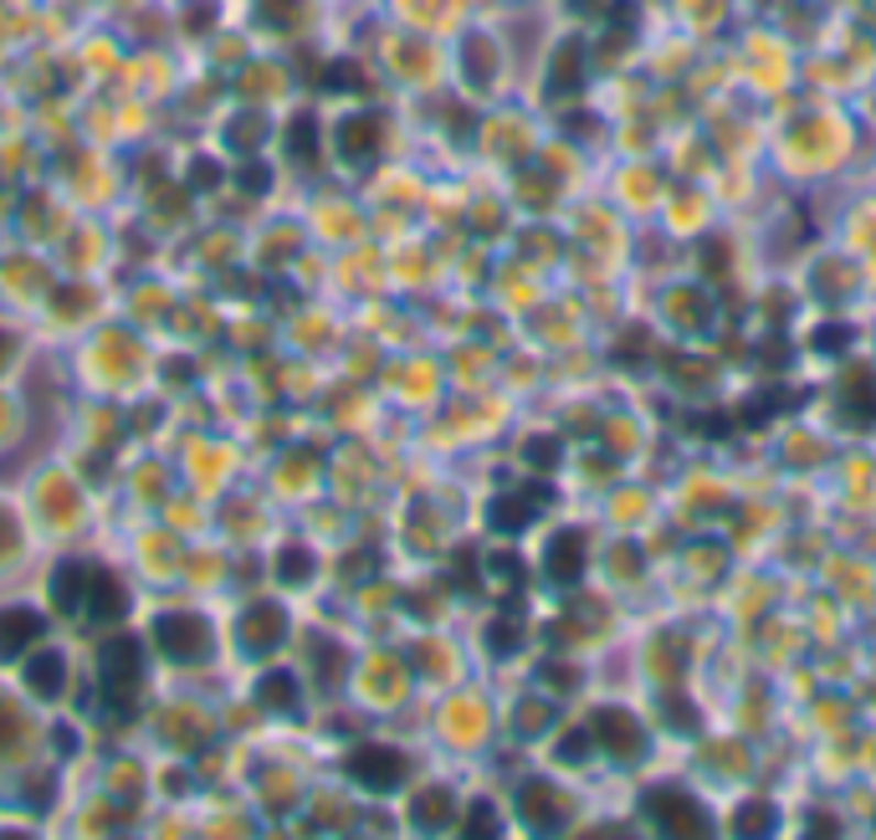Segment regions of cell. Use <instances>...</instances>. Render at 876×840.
<instances>
[{
    "label": "cell",
    "mask_w": 876,
    "mask_h": 840,
    "mask_svg": "<svg viewBox=\"0 0 876 840\" xmlns=\"http://www.w3.org/2000/svg\"><path fill=\"white\" fill-rule=\"evenodd\" d=\"M139 677H144V651H139L134 635H113L103 646V692L113 702L139 692Z\"/></svg>",
    "instance_id": "6da1fadb"
},
{
    "label": "cell",
    "mask_w": 876,
    "mask_h": 840,
    "mask_svg": "<svg viewBox=\"0 0 876 840\" xmlns=\"http://www.w3.org/2000/svg\"><path fill=\"white\" fill-rule=\"evenodd\" d=\"M154 641L175 662H200L210 651V625L200 615H160L154 620Z\"/></svg>",
    "instance_id": "7a4b0ae2"
},
{
    "label": "cell",
    "mask_w": 876,
    "mask_h": 840,
    "mask_svg": "<svg viewBox=\"0 0 876 840\" xmlns=\"http://www.w3.org/2000/svg\"><path fill=\"white\" fill-rule=\"evenodd\" d=\"M349 774H354L364 789H374V795H390V789L405 784V759L395 749H385V743H364V749H354V759H349Z\"/></svg>",
    "instance_id": "3957f363"
},
{
    "label": "cell",
    "mask_w": 876,
    "mask_h": 840,
    "mask_svg": "<svg viewBox=\"0 0 876 840\" xmlns=\"http://www.w3.org/2000/svg\"><path fill=\"white\" fill-rule=\"evenodd\" d=\"M646 810H651V820L667 830V836H708V820H702V810L682 789H656V795L646 799Z\"/></svg>",
    "instance_id": "277c9868"
},
{
    "label": "cell",
    "mask_w": 876,
    "mask_h": 840,
    "mask_svg": "<svg viewBox=\"0 0 876 840\" xmlns=\"http://www.w3.org/2000/svg\"><path fill=\"white\" fill-rule=\"evenodd\" d=\"M518 810H523V820H528L534 830L565 826V795H559L554 784H544V779H528V784H523Z\"/></svg>",
    "instance_id": "5b68a950"
},
{
    "label": "cell",
    "mask_w": 876,
    "mask_h": 840,
    "mask_svg": "<svg viewBox=\"0 0 876 840\" xmlns=\"http://www.w3.org/2000/svg\"><path fill=\"white\" fill-rule=\"evenodd\" d=\"M590 733H594V743H600L605 753H615V759H631V753H640V728L625 718V712H615V708L594 712Z\"/></svg>",
    "instance_id": "8992f818"
},
{
    "label": "cell",
    "mask_w": 876,
    "mask_h": 840,
    "mask_svg": "<svg viewBox=\"0 0 876 840\" xmlns=\"http://www.w3.org/2000/svg\"><path fill=\"white\" fill-rule=\"evenodd\" d=\"M287 635V615L277 604H252L241 615V651H272Z\"/></svg>",
    "instance_id": "52a82bcc"
},
{
    "label": "cell",
    "mask_w": 876,
    "mask_h": 840,
    "mask_svg": "<svg viewBox=\"0 0 876 840\" xmlns=\"http://www.w3.org/2000/svg\"><path fill=\"white\" fill-rule=\"evenodd\" d=\"M544 569H549L554 585H574V579L584 575V533L565 528L549 538V559H544Z\"/></svg>",
    "instance_id": "ba28073f"
},
{
    "label": "cell",
    "mask_w": 876,
    "mask_h": 840,
    "mask_svg": "<svg viewBox=\"0 0 876 840\" xmlns=\"http://www.w3.org/2000/svg\"><path fill=\"white\" fill-rule=\"evenodd\" d=\"M36 635H46L36 610H21V604H15V610H0V662H6V656H21Z\"/></svg>",
    "instance_id": "9c48e42d"
},
{
    "label": "cell",
    "mask_w": 876,
    "mask_h": 840,
    "mask_svg": "<svg viewBox=\"0 0 876 840\" xmlns=\"http://www.w3.org/2000/svg\"><path fill=\"white\" fill-rule=\"evenodd\" d=\"M339 149L349 160H374V149H380V119L370 113H354V119L339 123Z\"/></svg>",
    "instance_id": "30bf717a"
},
{
    "label": "cell",
    "mask_w": 876,
    "mask_h": 840,
    "mask_svg": "<svg viewBox=\"0 0 876 840\" xmlns=\"http://www.w3.org/2000/svg\"><path fill=\"white\" fill-rule=\"evenodd\" d=\"M580 83H584V52H580V42H565L559 46V57H554V73H549V92H580Z\"/></svg>",
    "instance_id": "8fae6325"
},
{
    "label": "cell",
    "mask_w": 876,
    "mask_h": 840,
    "mask_svg": "<svg viewBox=\"0 0 876 840\" xmlns=\"http://www.w3.org/2000/svg\"><path fill=\"white\" fill-rule=\"evenodd\" d=\"M451 815H457V805H451L446 789H426V795L410 805V820H416L420 830H446L451 826Z\"/></svg>",
    "instance_id": "7c38bea8"
},
{
    "label": "cell",
    "mask_w": 876,
    "mask_h": 840,
    "mask_svg": "<svg viewBox=\"0 0 876 840\" xmlns=\"http://www.w3.org/2000/svg\"><path fill=\"white\" fill-rule=\"evenodd\" d=\"M88 610L98 620H119L123 615V590H119V579L113 575H103V569H98V575H88Z\"/></svg>",
    "instance_id": "4fadbf2b"
},
{
    "label": "cell",
    "mask_w": 876,
    "mask_h": 840,
    "mask_svg": "<svg viewBox=\"0 0 876 840\" xmlns=\"http://www.w3.org/2000/svg\"><path fill=\"white\" fill-rule=\"evenodd\" d=\"M62 672H67V666H62L57 651H42V656H31V666H26V687L36 697H57L62 692Z\"/></svg>",
    "instance_id": "5bb4252c"
},
{
    "label": "cell",
    "mask_w": 876,
    "mask_h": 840,
    "mask_svg": "<svg viewBox=\"0 0 876 840\" xmlns=\"http://www.w3.org/2000/svg\"><path fill=\"white\" fill-rule=\"evenodd\" d=\"M534 523V492L528 498H497L492 502V528L497 533H518Z\"/></svg>",
    "instance_id": "9a60e30c"
},
{
    "label": "cell",
    "mask_w": 876,
    "mask_h": 840,
    "mask_svg": "<svg viewBox=\"0 0 876 840\" xmlns=\"http://www.w3.org/2000/svg\"><path fill=\"white\" fill-rule=\"evenodd\" d=\"M88 575H83V564H62L57 569V579H52V594H57V604L62 610H83L88 604Z\"/></svg>",
    "instance_id": "2e32d148"
},
{
    "label": "cell",
    "mask_w": 876,
    "mask_h": 840,
    "mask_svg": "<svg viewBox=\"0 0 876 840\" xmlns=\"http://www.w3.org/2000/svg\"><path fill=\"white\" fill-rule=\"evenodd\" d=\"M256 702H262V708H277V712L297 708V681L287 677V672H267V677L256 681Z\"/></svg>",
    "instance_id": "e0dca14e"
},
{
    "label": "cell",
    "mask_w": 876,
    "mask_h": 840,
    "mask_svg": "<svg viewBox=\"0 0 876 840\" xmlns=\"http://www.w3.org/2000/svg\"><path fill=\"white\" fill-rule=\"evenodd\" d=\"M287 144H293V160H303V164L318 160V119H313V113L293 119V133H287Z\"/></svg>",
    "instance_id": "ac0fdd59"
},
{
    "label": "cell",
    "mask_w": 876,
    "mask_h": 840,
    "mask_svg": "<svg viewBox=\"0 0 876 840\" xmlns=\"http://www.w3.org/2000/svg\"><path fill=\"white\" fill-rule=\"evenodd\" d=\"M277 579H283V585H308V579H313V554H308V548H283V559H277Z\"/></svg>",
    "instance_id": "d6986e66"
},
{
    "label": "cell",
    "mask_w": 876,
    "mask_h": 840,
    "mask_svg": "<svg viewBox=\"0 0 876 840\" xmlns=\"http://www.w3.org/2000/svg\"><path fill=\"white\" fill-rule=\"evenodd\" d=\"M733 830H738V836H754V830H758V836H769V830H774V810L754 799V805H743V810H738Z\"/></svg>",
    "instance_id": "ffe728a7"
},
{
    "label": "cell",
    "mask_w": 876,
    "mask_h": 840,
    "mask_svg": "<svg viewBox=\"0 0 876 840\" xmlns=\"http://www.w3.org/2000/svg\"><path fill=\"white\" fill-rule=\"evenodd\" d=\"M297 15H303V0H262V21L277 31L297 26Z\"/></svg>",
    "instance_id": "44dd1931"
},
{
    "label": "cell",
    "mask_w": 876,
    "mask_h": 840,
    "mask_svg": "<svg viewBox=\"0 0 876 840\" xmlns=\"http://www.w3.org/2000/svg\"><path fill=\"white\" fill-rule=\"evenodd\" d=\"M256 139H262V119H256V113H247V119L231 123V149H237V154H252Z\"/></svg>",
    "instance_id": "7402d4cb"
},
{
    "label": "cell",
    "mask_w": 876,
    "mask_h": 840,
    "mask_svg": "<svg viewBox=\"0 0 876 840\" xmlns=\"http://www.w3.org/2000/svg\"><path fill=\"white\" fill-rule=\"evenodd\" d=\"M467 77H472L477 88H488V83H492V62H488V42H467Z\"/></svg>",
    "instance_id": "603a6c76"
},
{
    "label": "cell",
    "mask_w": 876,
    "mask_h": 840,
    "mask_svg": "<svg viewBox=\"0 0 876 840\" xmlns=\"http://www.w3.org/2000/svg\"><path fill=\"white\" fill-rule=\"evenodd\" d=\"M518 728H523V733L549 728V708H544V702H523V708H518Z\"/></svg>",
    "instance_id": "cb8c5ba5"
},
{
    "label": "cell",
    "mask_w": 876,
    "mask_h": 840,
    "mask_svg": "<svg viewBox=\"0 0 876 840\" xmlns=\"http://www.w3.org/2000/svg\"><path fill=\"white\" fill-rule=\"evenodd\" d=\"M594 743V733L584 728V733H569L565 743H559V753H565V764H584V749Z\"/></svg>",
    "instance_id": "d4e9b609"
},
{
    "label": "cell",
    "mask_w": 876,
    "mask_h": 840,
    "mask_svg": "<svg viewBox=\"0 0 876 840\" xmlns=\"http://www.w3.org/2000/svg\"><path fill=\"white\" fill-rule=\"evenodd\" d=\"M523 457L534 461V467H554V461H559V446H554L549 436H538V441H528V451H523Z\"/></svg>",
    "instance_id": "484cf974"
},
{
    "label": "cell",
    "mask_w": 876,
    "mask_h": 840,
    "mask_svg": "<svg viewBox=\"0 0 876 840\" xmlns=\"http://www.w3.org/2000/svg\"><path fill=\"white\" fill-rule=\"evenodd\" d=\"M313 656H318V666H324V681H339V672H343V651L339 646H318Z\"/></svg>",
    "instance_id": "4316f807"
},
{
    "label": "cell",
    "mask_w": 876,
    "mask_h": 840,
    "mask_svg": "<svg viewBox=\"0 0 876 840\" xmlns=\"http://www.w3.org/2000/svg\"><path fill=\"white\" fill-rule=\"evenodd\" d=\"M492 646L497 651H518V625H507V620H497V625H492Z\"/></svg>",
    "instance_id": "83f0119b"
},
{
    "label": "cell",
    "mask_w": 876,
    "mask_h": 840,
    "mask_svg": "<svg viewBox=\"0 0 876 840\" xmlns=\"http://www.w3.org/2000/svg\"><path fill=\"white\" fill-rule=\"evenodd\" d=\"M467 830H472V836H488V830H497V815H492L488 805H477V810L467 815Z\"/></svg>",
    "instance_id": "f1b7e54d"
},
{
    "label": "cell",
    "mask_w": 876,
    "mask_h": 840,
    "mask_svg": "<svg viewBox=\"0 0 876 840\" xmlns=\"http://www.w3.org/2000/svg\"><path fill=\"white\" fill-rule=\"evenodd\" d=\"M324 83H328V88H354V83H359V73H354V67H349V62H339V67H328V77H324Z\"/></svg>",
    "instance_id": "f546056e"
},
{
    "label": "cell",
    "mask_w": 876,
    "mask_h": 840,
    "mask_svg": "<svg viewBox=\"0 0 876 840\" xmlns=\"http://www.w3.org/2000/svg\"><path fill=\"white\" fill-rule=\"evenodd\" d=\"M190 179H195V190H210V185H216V179H221V170H216V164H210V160H195Z\"/></svg>",
    "instance_id": "4dcf8cb0"
},
{
    "label": "cell",
    "mask_w": 876,
    "mask_h": 840,
    "mask_svg": "<svg viewBox=\"0 0 876 840\" xmlns=\"http://www.w3.org/2000/svg\"><path fill=\"white\" fill-rule=\"evenodd\" d=\"M241 185H247L252 195H262V190H267V170H262V164H252V170H241Z\"/></svg>",
    "instance_id": "1f68e13d"
},
{
    "label": "cell",
    "mask_w": 876,
    "mask_h": 840,
    "mask_svg": "<svg viewBox=\"0 0 876 840\" xmlns=\"http://www.w3.org/2000/svg\"><path fill=\"white\" fill-rule=\"evenodd\" d=\"M492 569H497L503 579H523V564H518V559H507V554H497V559H492Z\"/></svg>",
    "instance_id": "d6a6232c"
},
{
    "label": "cell",
    "mask_w": 876,
    "mask_h": 840,
    "mask_svg": "<svg viewBox=\"0 0 876 840\" xmlns=\"http://www.w3.org/2000/svg\"><path fill=\"white\" fill-rule=\"evenodd\" d=\"M846 339H851L846 328H820V334H815V343L825 349V354H831V343H846Z\"/></svg>",
    "instance_id": "836d02e7"
},
{
    "label": "cell",
    "mask_w": 876,
    "mask_h": 840,
    "mask_svg": "<svg viewBox=\"0 0 876 840\" xmlns=\"http://www.w3.org/2000/svg\"><path fill=\"white\" fill-rule=\"evenodd\" d=\"M6 359H11V339H6V334H0V364H6Z\"/></svg>",
    "instance_id": "e575fe53"
}]
</instances>
